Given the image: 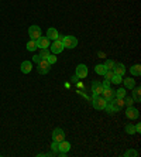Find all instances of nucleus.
<instances>
[{
    "instance_id": "nucleus-1",
    "label": "nucleus",
    "mask_w": 141,
    "mask_h": 157,
    "mask_svg": "<svg viewBox=\"0 0 141 157\" xmlns=\"http://www.w3.org/2000/svg\"><path fill=\"white\" fill-rule=\"evenodd\" d=\"M92 105H93V108L96 110H103L106 108V105H107V101L102 95H93V98H92Z\"/></svg>"
},
{
    "instance_id": "nucleus-2",
    "label": "nucleus",
    "mask_w": 141,
    "mask_h": 157,
    "mask_svg": "<svg viewBox=\"0 0 141 157\" xmlns=\"http://www.w3.org/2000/svg\"><path fill=\"white\" fill-rule=\"evenodd\" d=\"M62 38H64V37L59 36L58 38H57V40H55L54 43L50 45V48H51V51H52V54L57 55V54H59V52L64 51V48H65V47H64V44H62Z\"/></svg>"
},
{
    "instance_id": "nucleus-3",
    "label": "nucleus",
    "mask_w": 141,
    "mask_h": 157,
    "mask_svg": "<svg viewBox=\"0 0 141 157\" xmlns=\"http://www.w3.org/2000/svg\"><path fill=\"white\" fill-rule=\"evenodd\" d=\"M62 44H64L65 48H75L78 45V40L73 36H66L62 38Z\"/></svg>"
},
{
    "instance_id": "nucleus-4",
    "label": "nucleus",
    "mask_w": 141,
    "mask_h": 157,
    "mask_svg": "<svg viewBox=\"0 0 141 157\" xmlns=\"http://www.w3.org/2000/svg\"><path fill=\"white\" fill-rule=\"evenodd\" d=\"M28 36H30V40H38L40 37H43L41 29L38 26H31L28 29Z\"/></svg>"
},
{
    "instance_id": "nucleus-5",
    "label": "nucleus",
    "mask_w": 141,
    "mask_h": 157,
    "mask_svg": "<svg viewBox=\"0 0 141 157\" xmlns=\"http://www.w3.org/2000/svg\"><path fill=\"white\" fill-rule=\"evenodd\" d=\"M62 140H65V133H64V130H62L61 128L54 129V132H52V142L59 143V142H62Z\"/></svg>"
},
{
    "instance_id": "nucleus-6",
    "label": "nucleus",
    "mask_w": 141,
    "mask_h": 157,
    "mask_svg": "<svg viewBox=\"0 0 141 157\" xmlns=\"http://www.w3.org/2000/svg\"><path fill=\"white\" fill-rule=\"evenodd\" d=\"M51 68V64L47 61V58H41V61L38 62V72L40 74H47Z\"/></svg>"
},
{
    "instance_id": "nucleus-7",
    "label": "nucleus",
    "mask_w": 141,
    "mask_h": 157,
    "mask_svg": "<svg viewBox=\"0 0 141 157\" xmlns=\"http://www.w3.org/2000/svg\"><path fill=\"white\" fill-rule=\"evenodd\" d=\"M76 77L80 78V79L87 77V67L85 64H79V65L76 67Z\"/></svg>"
},
{
    "instance_id": "nucleus-8",
    "label": "nucleus",
    "mask_w": 141,
    "mask_h": 157,
    "mask_svg": "<svg viewBox=\"0 0 141 157\" xmlns=\"http://www.w3.org/2000/svg\"><path fill=\"white\" fill-rule=\"evenodd\" d=\"M50 40H48L47 37H40L38 40H37V48H41V50H48L50 48Z\"/></svg>"
},
{
    "instance_id": "nucleus-9",
    "label": "nucleus",
    "mask_w": 141,
    "mask_h": 157,
    "mask_svg": "<svg viewBox=\"0 0 141 157\" xmlns=\"http://www.w3.org/2000/svg\"><path fill=\"white\" fill-rule=\"evenodd\" d=\"M102 96H103L107 102H110V101H113V99L116 98V96H114V91H113L112 88H105L103 92H102Z\"/></svg>"
},
{
    "instance_id": "nucleus-10",
    "label": "nucleus",
    "mask_w": 141,
    "mask_h": 157,
    "mask_svg": "<svg viewBox=\"0 0 141 157\" xmlns=\"http://www.w3.org/2000/svg\"><path fill=\"white\" fill-rule=\"evenodd\" d=\"M69 150H71V143L69 142H65V140H62V142L58 143V151L62 154L68 153Z\"/></svg>"
},
{
    "instance_id": "nucleus-11",
    "label": "nucleus",
    "mask_w": 141,
    "mask_h": 157,
    "mask_svg": "<svg viewBox=\"0 0 141 157\" xmlns=\"http://www.w3.org/2000/svg\"><path fill=\"white\" fill-rule=\"evenodd\" d=\"M126 116L128 117V119H137L138 116H140V113H138V110L135 109V108H133V106H128L126 110Z\"/></svg>"
},
{
    "instance_id": "nucleus-12",
    "label": "nucleus",
    "mask_w": 141,
    "mask_h": 157,
    "mask_svg": "<svg viewBox=\"0 0 141 157\" xmlns=\"http://www.w3.org/2000/svg\"><path fill=\"white\" fill-rule=\"evenodd\" d=\"M92 92H93V95H102L103 86H102L100 82H98V81H93V82H92Z\"/></svg>"
},
{
    "instance_id": "nucleus-13",
    "label": "nucleus",
    "mask_w": 141,
    "mask_h": 157,
    "mask_svg": "<svg viewBox=\"0 0 141 157\" xmlns=\"http://www.w3.org/2000/svg\"><path fill=\"white\" fill-rule=\"evenodd\" d=\"M59 37V34H58V30L57 29H48V31H47V38L48 40H52V41H55L57 38Z\"/></svg>"
},
{
    "instance_id": "nucleus-14",
    "label": "nucleus",
    "mask_w": 141,
    "mask_h": 157,
    "mask_svg": "<svg viewBox=\"0 0 141 157\" xmlns=\"http://www.w3.org/2000/svg\"><path fill=\"white\" fill-rule=\"evenodd\" d=\"M113 72L116 74V75H121V77H123L124 74H126V67H124L123 64H114Z\"/></svg>"
},
{
    "instance_id": "nucleus-15",
    "label": "nucleus",
    "mask_w": 141,
    "mask_h": 157,
    "mask_svg": "<svg viewBox=\"0 0 141 157\" xmlns=\"http://www.w3.org/2000/svg\"><path fill=\"white\" fill-rule=\"evenodd\" d=\"M31 70H33V64H31V61H24L21 64V72L23 74H30Z\"/></svg>"
},
{
    "instance_id": "nucleus-16",
    "label": "nucleus",
    "mask_w": 141,
    "mask_h": 157,
    "mask_svg": "<svg viewBox=\"0 0 141 157\" xmlns=\"http://www.w3.org/2000/svg\"><path fill=\"white\" fill-rule=\"evenodd\" d=\"M130 72H131V75H133V77H140L141 75V67L138 65H133L130 68Z\"/></svg>"
},
{
    "instance_id": "nucleus-17",
    "label": "nucleus",
    "mask_w": 141,
    "mask_h": 157,
    "mask_svg": "<svg viewBox=\"0 0 141 157\" xmlns=\"http://www.w3.org/2000/svg\"><path fill=\"white\" fill-rule=\"evenodd\" d=\"M124 81V86L127 88V89H133L134 86H135V81L133 79V78H126Z\"/></svg>"
},
{
    "instance_id": "nucleus-18",
    "label": "nucleus",
    "mask_w": 141,
    "mask_h": 157,
    "mask_svg": "<svg viewBox=\"0 0 141 157\" xmlns=\"http://www.w3.org/2000/svg\"><path fill=\"white\" fill-rule=\"evenodd\" d=\"M114 96L116 98H121V99H124L127 96V91L124 89V88H120V89H117L116 92H114Z\"/></svg>"
},
{
    "instance_id": "nucleus-19",
    "label": "nucleus",
    "mask_w": 141,
    "mask_h": 157,
    "mask_svg": "<svg viewBox=\"0 0 141 157\" xmlns=\"http://www.w3.org/2000/svg\"><path fill=\"white\" fill-rule=\"evenodd\" d=\"M106 71H107V70L105 68V65H103V64H99V65L95 67V72L99 74V75H105Z\"/></svg>"
},
{
    "instance_id": "nucleus-20",
    "label": "nucleus",
    "mask_w": 141,
    "mask_h": 157,
    "mask_svg": "<svg viewBox=\"0 0 141 157\" xmlns=\"http://www.w3.org/2000/svg\"><path fill=\"white\" fill-rule=\"evenodd\" d=\"M27 50L28 51H35L37 50V40H30L27 43Z\"/></svg>"
},
{
    "instance_id": "nucleus-21",
    "label": "nucleus",
    "mask_w": 141,
    "mask_h": 157,
    "mask_svg": "<svg viewBox=\"0 0 141 157\" xmlns=\"http://www.w3.org/2000/svg\"><path fill=\"white\" fill-rule=\"evenodd\" d=\"M133 89H134V98H133V99H134V101H135V102H140V101H141V98H140L141 88H140V86H137V88L134 86Z\"/></svg>"
},
{
    "instance_id": "nucleus-22",
    "label": "nucleus",
    "mask_w": 141,
    "mask_h": 157,
    "mask_svg": "<svg viewBox=\"0 0 141 157\" xmlns=\"http://www.w3.org/2000/svg\"><path fill=\"white\" fill-rule=\"evenodd\" d=\"M121 81H123V79H121V75H116V74H114V75H113V78L110 79V82L119 85V84H121Z\"/></svg>"
},
{
    "instance_id": "nucleus-23",
    "label": "nucleus",
    "mask_w": 141,
    "mask_h": 157,
    "mask_svg": "<svg viewBox=\"0 0 141 157\" xmlns=\"http://www.w3.org/2000/svg\"><path fill=\"white\" fill-rule=\"evenodd\" d=\"M114 64H116L114 61H112V59H107V61H106L103 65H105L106 70H113V68H114Z\"/></svg>"
},
{
    "instance_id": "nucleus-24",
    "label": "nucleus",
    "mask_w": 141,
    "mask_h": 157,
    "mask_svg": "<svg viewBox=\"0 0 141 157\" xmlns=\"http://www.w3.org/2000/svg\"><path fill=\"white\" fill-rule=\"evenodd\" d=\"M124 130H126V133H128V135H134V133H135V128H134L133 124H127Z\"/></svg>"
},
{
    "instance_id": "nucleus-25",
    "label": "nucleus",
    "mask_w": 141,
    "mask_h": 157,
    "mask_svg": "<svg viewBox=\"0 0 141 157\" xmlns=\"http://www.w3.org/2000/svg\"><path fill=\"white\" fill-rule=\"evenodd\" d=\"M113 75H114V72H113V70H107L105 72V75H103V77H105V79H107V81H110L113 78Z\"/></svg>"
},
{
    "instance_id": "nucleus-26",
    "label": "nucleus",
    "mask_w": 141,
    "mask_h": 157,
    "mask_svg": "<svg viewBox=\"0 0 141 157\" xmlns=\"http://www.w3.org/2000/svg\"><path fill=\"white\" fill-rule=\"evenodd\" d=\"M47 61L50 62L51 65H52V64H55V62H57V57H55V54H50L47 57Z\"/></svg>"
},
{
    "instance_id": "nucleus-27",
    "label": "nucleus",
    "mask_w": 141,
    "mask_h": 157,
    "mask_svg": "<svg viewBox=\"0 0 141 157\" xmlns=\"http://www.w3.org/2000/svg\"><path fill=\"white\" fill-rule=\"evenodd\" d=\"M124 156L128 157V156H138V153L135 151V150H127L126 153H124Z\"/></svg>"
},
{
    "instance_id": "nucleus-28",
    "label": "nucleus",
    "mask_w": 141,
    "mask_h": 157,
    "mask_svg": "<svg viewBox=\"0 0 141 157\" xmlns=\"http://www.w3.org/2000/svg\"><path fill=\"white\" fill-rule=\"evenodd\" d=\"M124 103H126V105H127V108H128V106H133V103H134V99H133V98H127L126 101H124Z\"/></svg>"
},
{
    "instance_id": "nucleus-29",
    "label": "nucleus",
    "mask_w": 141,
    "mask_h": 157,
    "mask_svg": "<svg viewBox=\"0 0 141 157\" xmlns=\"http://www.w3.org/2000/svg\"><path fill=\"white\" fill-rule=\"evenodd\" d=\"M48 55H50V52H48L47 50H41V54H40L41 58H47Z\"/></svg>"
},
{
    "instance_id": "nucleus-30",
    "label": "nucleus",
    "mask_w": 141,
    "mask_h": 157,
    "mask_svg": "<svg viewBox=\"0 0 141 157\" xmlns=\"http://www.w3.org/2000/svg\"><path fill=\"white\" fill-rule=\"evenodd\" d=\"M51 149L54 150V151H58V143L52 142V144H51Z\"/></svg>"
},
{
    "instance_id": "nucleus-31",
    "label": "nucleus",
    "mask_w": 141,
    "mask_h": 157,
    "mask_svg": "<svg viewBox=\"0 0 141 157\" xmlns=\"http://www.w3.org/2000/svg\"><path fill=\"white\" fill-rule=\"evenodd\" d=\"M102 86H103V89H105V88H110V81H107V79H106L105 82L102 84Z\"/></svg>"
},
{
    "instance_id": "nucleus-32",
    "label": "nucleus",
    "mask_w": 141,
    "mask_h": 157,
    "mask_svg": "<svg viewBox=\"0 0 141 157\" xmlns=\"http://www.w3.org/2000/svg\"><path fill=\"white\" fill-rule=\"evenodd\" d=\"M33 61H34V62H37V64H38V62L41 61V57H40V55H34V57H33Z\"/></svg>"
},
{
    "instance_id": "nucleus-33",
    "label": "nucleus",
    "mask_w": 141,
    "mask_h": 157,
    "mask_svg": "<svg viewBox=\"0 0 141 157\" xmlns=\"http://www.w3.org/2000/svg\"><path fill=\"white\" fill-rule=\"evenodd\" d=\"M134 128H135V133H140L141 132V123H137Z\"/></svg>"
}]
</instances>
